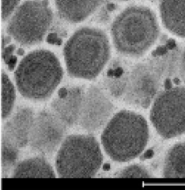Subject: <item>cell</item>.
<instances>
[{
	"mask_svg": "<svg viewBox=\"0 0 185 190\" xmlns=\"http://www.w3.org/2000/svg\"><path fill=\"white\" fill-rule=\"evenodd\" d=\"M149 137V125L142 115L121 110L114 114L104 128L101 143L110 158L127 163L142 154Z\"/></svg>",
	"mask_w": 185,
	"mask_h": 190,
	"instance_id": "cell-1",
	"label": "cell"
},
{
	"mask_svg": "<svg viewBox=\"0 0 185 190\" xmlns=\"http://www.w3.org/2000/svg\"><path fill=\"white\" fill-rule=\"evenodd\" d=\"M63 55L70 76L93 79L102 71L109 60V40L101 29L82 28L67 40Z\"/></svg>",
	"mask_w": 185,
	"mask_h": 190,
	"instance_id": "cell-2",
	"label": "cell"
},
{
	"mask_svg": "<svg viewBox=\"0 0 185 190\" xmlns=\"http://www.w3.org/2000/svg\"><path fill=\"white\" fill-rule=\"evenodd\" d=\"M160 33L154 13L142 6L126 8L111 25V35L116 49L124 56H143L153 45Z\"/></svg>",
	"mask_w": 185,
	"mask_h": 190,
	"instance_id": "cell-3",
	"label": "cell"
},
{
	"mask_svg": "<svg viewBox=\"0 0 185 190\" xmlns=\"http://www.w3.org/2000/svg\"><path fill=\"white\" fill-rule=\"evenodd\" d=\"M61 64L52 52L33 51L25 56L15 71V82L22 96L44 100L53 94L63 78Z\"/></svg>",
	"mask_w": 185,
	"mask_h": 190,
	"instance_id": "cell-4",
	"label": "cell"
},
{
	"mask_svg": "<svg viewBox=\"0 0 185 190\" xmlns=\"http://www.w3.org/2000/svg\"><path fill=\"white\" fill-rule=\"evenodd\" d=\"M102 163V151L95 137L71 135L63 139L57 151L56 170L61 177H93Z\"/></svg>",
	"mask_w": 185,
	"mask_h": 190,
	"instance_id": "cell-5",
	"label": "cell"
},
{
	"mask_svg": "<svg viewBox=\"0 0 185 190\" xmlns=\"http://www.w3.org/2000/svg\"><path fill=\"white\" fill-rule=\"evenodd\" d=\"M52 19L53 14L46 1H25L11 18L7 33L22 45H33L43 40Z\"/></svg>",
	"mask_w": 185,
	"mask_h": 190,
	"instance_id": "cell-6",
	"label": "cell"
},
{
	"mask_svg": "<svg viewBox=\"0 0 185 190\" xmlns=\"http://www.w3.org/2000/svg\"><path fill=\"white\" fill-rule=\"evenodd\" d=\"M149 118L163 138L185 134V87H172L159 93L151 105Z\"/></svg>",
	"mask_w": 185,
	"mask_h": 190,
	"instance_id": "cell-7",
	"label": "cell"
},
{
	"mask_svg": "<svg viewBox=\"0 0 185 190\" xmlns=\"http://www.w3.org/2000/svg\"><path fill=\"white\" fill-rule=\"evenodd\" d=\"M160 79L153 68L144 64L135 66L128 76L124 100L136 108L146 109L159 93Z\"/></svg>",
	"mask_w": 185,
	"mask_h": 190,
	"instance_id": "cell-8",
	"label": "cell"
},
{
	"mask_svg": "<svg viewBox=\"0 0 185 190\" xmlns=\"http://www.w3.org/2000/svg\"><path fill=\"white\" fill-rule=\"evenodd\" d=\"M66 125L48 111H42L35 116L29 143L32 150L43 155L53 154L64 139Z\"/></svg>",
	"mask_w": 185,
	"mask_h": 190,
	"instance_id": "cell-9",
	"label": "cell"
},
{
	"mask_svg": "<svg viewBox=\"0 0 185 190\" xmlns=\"http://www.w3.org/2000/svg\"><path fill=\"white\" fill-rule=\"evenodd\" d=\"M114 105L106 94L97 87H91L85 94L79 125L90 132L105 127L114 112Z\"/></svg>",
	"mask_w": 185,
	"mask_h": 190,
	"instance_id": "cell-10",
	"label": "cell"
},
{
	"mask_svg": "<svg viewBox=\"0 0 185 190\" xmlns=\"http://www.w3.org/2000/svg\"><path fill=\"white\" fill-rule=\"evenodd\" d=\"M85 93L78 87L63 88L52 103V112L66 126L78 121Z\"/></svg>",
	"mask_w": 185,
	"mask_h": 190,
	"instance_id": "cell-11",
	"label": "cell"
},
{
	"mask_svg": "<svg viewBox=\"0 0 185 190\" xmlns=\"http://www.w3.org/2000/svg\"><path fill=\"white\" fill-rule=\"evenodd\" d=\"M33 112L29 108H20L4 125L3 137L18 147H25L34 120Z\"/></svg>",
	"mask_w": 185,
	"mask_h": 190,
	"instance_id": "cell-12",
	"label": "cell"
},
{
	"mask_svg": "<svg viewBox=\"0 0 185 190\" xmlns=\"http://www.w3.org/2000/svg\"><path fill=\"white\" fill-rule=\"evenodd\" d=\"M160 14L167 30L175 36L185 37V0H162Z\"/></svg>",
	"mask_w": 185,
	"mask_h": 190,
	"instance_id": "cell-13",
	"label": "cell"
},
{
	"mask_svg": "<svg viewBox=\"0 0 185 190\" xmlns=\"http://www.w3.org/2000/svg\"><path fill=\"white\" fill-rule=\"evenodd\" d=\"M101 4V0H56V6L60 18L70 23L86 20Z\"/></svg>",
	"mask_w": 185,
	"mask_h": 190,
	"instance_id": "cell-14",
	"label": "cell"
},
{
	"mask_svg": "<svg viewBox=\"0 0 185 190\" xmlns=\"http://www.w3.org/2000/svg\"><path fill=\"white\" fill-rule=\"evenodd\" d=\"M12 177H42L54 178L56 174L48 162L44 158H31L17 165L11 174Z\"/></svg>",
	"mask_w": 185,
	"mask_h": 190,
	"instance_id": "cell-15",
	"label": "cell"
},
{
	"mask_svg": "<svg viewBox=\"0 0 185 190\" xmlns=\"http://www.w3.org/2000/svg\"><path fill=\"white\" fill-rule=\"evenodd\" d=\"M163 177L185 178V142L176 143L168 150L164 160Z\"/></svg>",
	"mask_w": 185,
	"mask_h": 190,
	"instance_id": "cell-16",
	"label": "cell"
},
{
	"mask_svg": "<svg viewBox=\"0 0 185 190\" xmlns=\"http://www.w3.org/2000/svg\"><path fill=\"white\" fill-rule=\"evenodd\" d=\"M16 92L12 82L4 71L2 73V116L6 119L10 116L15 105Z\"/></svg>",
	"mask_w": 185,
	"mask_h": 190,
	"instance_id": "cell-17",
	"label": "cell"
},
{
	"mask_svg": "<svg viewBox=\"0 0 185 190\" xmlns=\"http://www.w3.org/2000/svg\"><path fill=\"white\" fill-rule=\"evenodd\" d=\"M18 157V147L9 139L2 136V167L3 172L10 170L16 163Z\"/></svg>",
	"mask_w": 185,
	"mask_h": 190,
	"instance_id": "cell-18",
	"label": "cell"
},
{
	"mask_svg": "<svg viewBox=\"0 0 185 190\" xmlns=\"http://www.w3.org/2000/svg\"><path fill=\"white\" fill-rule=\"evenodd\" d=\"M117 177H130V178H149L151 174L149 170L140 164H132L124 167L120 171Z\"/></svg>",
	"mask_w": 185,
	"mask_h": 190,
	"instance_id": "cell-19",
	"label": "cell"
},
{
	"mask_svg": "<svg viewBox=\"0 0 185 190\" xmlns=\"http://www.w3.org/2000/svg\"><path fill=\"white\" fill-rule=\"evenodd\" d=\"M20 0H2V21H6L11 15Z\"/></svg>",
	"mask_w": 185,
	"mask_h": 190,
	"instance_id": "cell-20",
	"label": "cell"
},
{
	"mask_svg": "<svg viewBox=\"0 0 185 190\" xmlns=\"http://www.w3.org/2000/svg\"><path fill=\"white\" fill-rule=\"evenodd\" d=\"M178 73L180 78L185 84V45L182 48L179 53V60H178Z\"/></svg>",
	"mask_w": 185,
	"mask_h": 190,
	"instance_id": "cell-21",
	"label": "cell"
},
{
	"mask_svg": "<svg viewBox=\"0 0 185 190\" xmlns=\"http://www.w3.org/2000/svg\"><path fill=\"white\" fill-rule=\"evenodd\" d=\"M119 1H127V0H119Z\"/></svg>",
	"mask_w": 185,
	"mask_h": 190,
	"instance_id": "cell-22",
	"label": "cell"
}]
</instances>
